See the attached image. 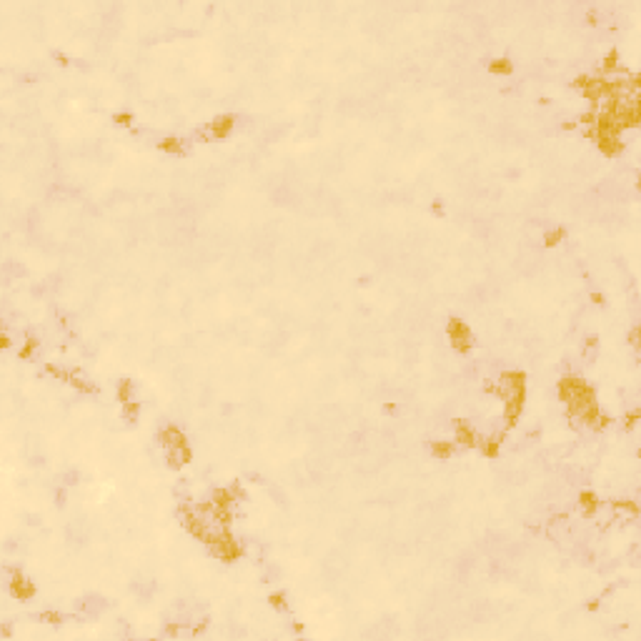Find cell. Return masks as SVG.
Listing matches in <instances>:
<instances>
[{
	"mask_svg": "<svg viewBox=\"0 0 641 641\" xmlns=\"http://www.w3.org/2000/svg\"><path fill=\"white\" fill-rule=\"evenodd\" d=\"M231 123H233L231 118H218L216 123H213V133H216V135H226V130L231 128Z\"/></svg>",
	"mask_w": 641,
	"mask_h": 641,
	"instance_id": "cell-2",
	"label": "cell"
},
{
	"mask_svg": "<svg viewBox=\"0 0 641 641\" xmlns=\"http://www.w3.org/2000/svg\"><path fill=\"white\" fill-rule=\"evenodd\" d=\"M451 338H454V343H456L459 348H466V346H469V331H466V326L459 323V321H454V323H451Z\"/></svg>",
	"mask_w": 641,
	"mask_h": 641,
	"instance_id": "cell-1",
	"label": "cell"
}]
</instances>
